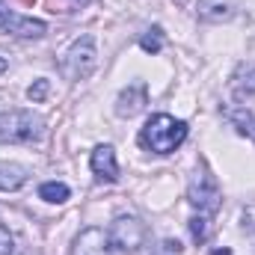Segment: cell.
<instances>
[{
	"mask_svg": "<svg viewBox=\"0 0 255 255\" xmlns=\"http://www.w3.org/2000/svg\"><path fill=\"white\" fill-rule=\"evenodd\" d=\"M184 139H187V122H181L169 113H154L139 128V145L154 154H172Z\"/></svg>",
	"mask_w": 255,
	"mask_h": 255,
	"instance_id": "6da1fadb",
	"label": "cell"
},
{
	"mask_svg": "<svg viewBox=\"0 0 255 255\" xmlns=\"http://www.w3.org/2000/svg\"><path fill=\"white\" fill-rule=\"evenodd\" d=\"M45 136V119L33 110H6L0 113V142L30 145Z\"/></svg>",
	"mask_w": 255,
	"mask_h": 255,
	"instance_id": "7a4b0ae2",
	"label": "cell"
},
{
	"mask_svg": "<svg viewBox=\"0 0 255 255\" xmlns=\"http://www.w3.org/2000/svg\"><path fill=\"white\" fill-rule=\"evenodd\" d=\"M98 65V51H95V36H80L71 42V48L63 57V74L65 80H86Z\"/></svg>",
	"mask_w": 255,
	"mask_h": 255,
	"instance_id": "3957f363",
	"label": "cell"
},
{
	"mask_svg": "<svg viewBox=\"0 0 255 255\" xmlns=\"http://www.w3.org/2000/svg\"><path fill=\"white\" fill-rule=\"evenodd\" d=\"M107 244L113 255H133L145 244V226L136 217H116L107 229Z\"/></svg>",
	"mask_w": 255,
	"mask_h": 255,
	"instance_id": "277c9868",
	"label": "cell"
},
{
	"mask_svg": "<svg viewBox=\"0 0 255 255\" xmlns=\"http://www.w3.org/2000/svg\"><path fill=\"white\" fill-rule=\"evenodd\" d=\"M187 199H190V205L199 214H214V211H220L223 193H220V184H217V178L211 175L208 166H199V169L193 172L190 187H187Z\"/></svg>",
	"mask_w": 255,
	"mask_h": 255,
	"instance_id": "5b68a950",
	"label": "cell"
},
{
	"mask_svg": "<svg viewBox=\"0 0 255 255\" xmlns=\"http://www.w3.org/2000/svg\"><path fill=\"white\" fill-rule=\"evenodd\" d=\"M0 30H6V33H12V36H21V39H39V36H45L48 24L39 21V18L15 15V12H9V9L3 6V0H0Z\"/></svg>",
	"mask_w": 255,
	"mask_h": 255,
	"instance_id": "8992f818",
	"label": "cell"
},
{
	"mask_svg": "<svg viewBox=\"0 0 255 255\" xmlns=\"http://www.w3.org/2000/svg\"><path fill=\"white\" fill-rule=\"evenodd\" d=\"M145 104H148V89H145L142 80H136V83H130L128 89L119 92V98H116V113H119L122 119H133L136 113L145 110Z\"/></svg>",
	"mask_w": 255,
	"mask_h": 255,
	"instance_id": "52a82bcc",
	"label": "cell"
},
{
	"mask_svg": "<svg viewBox=\"0 0 255 255\" xmlns=\"http://www.w3.org/2000/svg\"><path fill=\"white\" fill-rule=\"evenodd\" d=\"M89 166H92V172H95L98 181H107V184L119 181V163H116L113 145H95V151L89 157Z\"/></svg>",
	"mask_w": 255,
	"mask_h": 255,
	"instance_id": "ba28073f",
	"label": "cell"
},
{
	"mask_svg": "<svg viewBox=\"0 0 255 255\" xmlns=\"http://www.w3.org/2000/svg\"><path fill=\"white\" fill-rule=\"evenodd\" d=\"M74 255H110V244H107V232L98 226L83 229L74 238Z\"/></svg>",
	"mask_w": 255,
	"mask_h": 255,
	"instance_id": "9c48e42d",
	"label": "cell"
},
{
	"mask_svg": "<svg viewBox=\"0 0 255 255\" xmlns=\"http://www.w3.org/2000/svg\"><path fill=\"white\" fill-rule=\"evenodd\" d=\"M30 178V169L12 160H0V193H15L21 190Z\"/></svg>",
	"mask_w": 255,
	"mask_h": 255,
	"instance_id": "30bf717a",
	"label": "cell"
},
{
	"mask_svg": "<svg viewBox=\"0 0 255 255\" xmlns=\"http://www.w3.org/2000/svg\"><path fill=\"white\" fill-rule=\"evenodd\" d=\"M232 15H235V9L229 0H199V18H205V21L220 24V21H229Z\"/></svg>",
	"mask_w": 255,
	"mask_h": 255,
	"instance_id": "8fae6325",
	"label": "cell"
},
{
	"mask_svg": "<svg viewBox=\"0 0 255 255\" xmlns=\"http://www.w3.org/2000/svg\"><path fill=\"white\" fill-rule=\"evenodd\" d=\"M235 92L238 98H255V65H241L235 74Z\"/></svg>",
	"mask_w": 255,
	"mask_h": 255,
	"instance_id": "7c38bea8",
	"label": "cell"
},
{
	"mask_svg": "<svg viewBox=\"0 0 255 255\" xmlns=\"http://www.w3.org/2000/svg\"><path fill=\"white\" fill-rule=\"evenodd\" d=\"M68 196H71V190H68V184H63V181H45L39 187V199H45L51 205H63Z\"/></svg>",
	"mask_w": 255,
	"mask_h": 255,
	"instance_id": "4fadbf2b",
	"label": "cell"
},
{
	"mask_svg": "<svg viewBox=\"0 0 255 255\" xmlns=\"http://www.w3.org/2000/svg\"><path fill=\"white\" fill-rule=\"evenodd\" d=\"M187 226H190L193 244H205L208 235H211V214H199V217H193Z\"/></svg>",
	"mask_w": 255,
	"mask_h": 255,
	"instance_id": "5bb4252c",
	"label": "cell"
},
{
	"mask_svg": "<svg viewBox=\"0 0 255 255\" xmlns=\"http://www.w3.org/2000/svg\"><path fill=\"white\" fill-rule=\"evenodd\" d=\"M139 48H142L145 54H160V48H163V30H160V27L145 30V36L139 39Z\"/></svg>",
	"mask_w": 255,
	"mask_h": 255,
	"instance_id": "9a60e30c",
	"label": "cell"
},
{
	"mask_svg": "<svg viewBox=\"0 0 255 255\" xmlns=\"http://www.w3.org/2000/svg\"><path fill=\"white\" fill-rule=\"evenodd\" d=\"M86 3H89V0H45L48 12H54V15H71V12L83 9Z\"/></svg>",
	"mask_w": 255,
	"mask_h": 255,
	"instance_id": "2e32d148",
	"label": "cell"
},
{
	"mask_svg": "<svg viewBox=\"0 0 255 255\" xmlns=\"http://www.w3.org/2000/svg\"><path fill=\"white\" fill-rule=\"evenodd\" d=\"M48 92H51V80H48V77H39V80H33V83H30L27 98H30L33 104H39V101H45V98H48Z\"/></svg>",
	"mask_w": 255,
	"mask_h": 255,
	"instance_id": "e0dca14e",
	"label": "cell"
},
{
	"mask_svg": "<svg viewBox=\"0 0 255 255\" xmlns=\"http://www.w3.org/2000/svg\"><path fill=\"white\" fill-rule=\"evenodd\" d=\"M229 119L238 125V130H255V119H253V113H247V110H235V113H229Z\"/></svg>",
	"mask_w": 255,
	"mask_h": 255,
	"instance_id": "ac0fdd59",
	"label": "cell"
},
{
	"mask_svg": "<svg viewBox=\"0 0 255 255\" xmlns=\"http://www.w3.org/2000/svg\"><path fill=\"white\" fill-rule=\"evenodd\" d=\"M0 255H12V235L3 223H0Z\"/></svg>",
	"mask_w": 255,
	"mask_h": 255,
	"instance_id": "d6986e66",
	"label": "cell"
},
{
	"mask_svg": "<svg viewBox=\"0 0 255 255\" xmlns=\"http://www.w3.org/2000/svg\"><path fill=\"white\" fill-rule=\"evenodd\" d=\"M157 255H181V244H178V241H163L160 250H157Z\"/></svg>",
	"mask_w": 255,
	"mask_h": 255,
	"instance_id": "ffe728a7",
	"label": "cell"
},
{
	"mask_svg": "<svg viewBox=\"0 0 255 255\" xmlns=\"http://www.w3.org/2000/svg\"><path fill=\"white\" fill-rule=\"evenodd\" d=\"M3 71H6V60H3V57H0V74H3Z\"/></svg>",
	"mask_w": 255,
	"mask_h": 255,
	"instance_id": "44dd1931",
	"label": "cell"
},
{
	"mask_svg": "<svg viewBox=\"0 0 255 255\" xmlns=\"http://www.w3.org/2000/svg\"><path fill=\"white\" fill-rule=\"evenodd\" d=\"M214 255H232V253H229V250H217Z\"/></svg>",
	"mask_w": 255,
	"mask_h": 255,
	"instance_id": "7402d4cb",
	"label": "cell"
}]
</instances>
